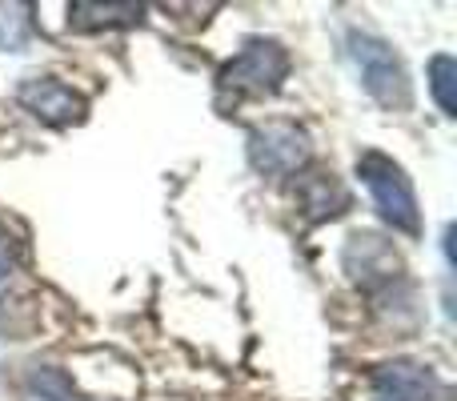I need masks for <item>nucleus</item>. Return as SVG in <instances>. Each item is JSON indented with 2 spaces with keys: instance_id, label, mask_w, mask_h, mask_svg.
I'll use <instances>...</instances> for the list:
<instances>
[{
  "instance_id": "obj_8",
  "label": "nucleus",
  "mask_w": 457,
  "mask_h": 401,
  "mask_svg": "<svg viewBox=\"0 0 457 401\" xmlns=\"http://www.w3.org/2000/svg\"><path fill=\"white\" fill-rule=\"evenodd\" d=\"M345 205H349V193L341 189V181L333 173H313L301 181V209L309 213V221L337 217Z\"/></svg>"
},
{
  "instance_id": "obj_5",
  "label": "nucleus",
  "mask_w": 457,
  "mask_h": 401,
  "mask_svg": "<svg viewBox=\"0 0 457 401\" xmlns=\"http://www.w3.org/2000/svg\"><path fill=\"white\" fill-rule=\"evenodd\" d=\"M341 261H345V273L353 277L361 289H378V285L394 281V277L402 273L397 249L389 241H381L378 233H353L345 253H341Z\"/></svg>"
},
{
  "instance_id": "obj_10",
  "label": "nucleus",
  "mask_w": 457,
  "mask_h": 401,
  "mask_svg": "<svg viewBox=\"0 0 457 401\" xmlns=\"http://www.w3.org/2000/svg\"><path fill=\"white\" fill-rule=\"evenodd\" d=\"M453 80H457V64L453 56H434L429 61V88H434V101L442 104L445 117H457V104H453Z\"/></svg>"
},
{
  "instance_id": "obj_2",
  "label": "nucleus",
  "mask_w": 457,
  "mask_h": 401,
  "mask_svg": "<svg viewBox=\"0 0 457 401\" xmlns=\"http://www.w3.org/2000/svg\"><path fill=\"white\" fill-rule=\"evenodd\" d=\"M349 45H353V61H357V69H361L365 93L378 104H386V109H410V101H413L410 80H405V69L394 56V48L373 37H361V32H353Z\"/></svg>"
},
{
  "instance_id": "obj_13",
  "label": "nucleus",
  "mask_w": 457,
  "mask_h": 401,
  "mask_svg": "<svg viewBox=\"0 0 457 401\" xmlns=\"http://www.w3.org/2000/svg\"><path fill=\"white\" fill-rule=\"evenodd\" d=\"M12 265H16V241H12V233L0 225V277L12 273Z\"/></svg>"
},
{
  "instance_id": "obj_9",
  "label": "nucleus",
  "mask_w": 457,
  "mask_h": 401,
  "mask_svg": "<svg viewBox=\"0 0 457 401\" xmlns=\"http://www.w3.org/2000/svg\"><path fill=\"white\" fill-rule=\"evenodd\" d=\"M141 4H72V24L77 29H104V24H129L141 21Z\"/></svg>"
},
{
  "instance_id": "obj_7",
  "label": "nucleus",
  "mask_w": 457,
  "mask_h": 401,
  "mask_svg": "<svg viewBox=\"0 0 457 401\" xmlns=\"http://www.w3.org/2000/svg\"><path fill=\"white\" fill-rule=\"evenodd\" d=\"M373 381H378V389L389 401H437V378L410 362L381 365V370L373 373Z\"/></svg>"
},
{
  "instance_id": "obj_12",
  "label": "nucleus",
  "mask_w": 457,
  "mask_h": 401,
  "mask_svg": "<svg viewBox=\"0 0 457 401\" xmlns=\"http://www.w3.org/2000/svg\"><path fill=\"white\" fill-rule=\"evenodd\" d=\"M29 386L37 389V394L53 397V401H69V394H72V389H69V381H64L56 370H40V373H32V378H29Z\"/></svg>"
},
{
  "instance_id": "obj_4",
  "label": "nucleus",
  "mask_w": 457,
  "mask_h": 401,
  "mask_svg": "<svg viewBox=\"0 0 457 401\" xmlns=\"http://www.w3.org/2000/svg\"><path fill=\"white\" fill-rule=\"evenodd\" d=\"M249 161L265 177H289L309 161V133L289 121H269L249 133Z\"/></svg>"
},
{
  "instance_id": "obj_1",
  "label": "nucleus",
  "mask_w": 457,
  "mask_h": 401,
  "mask_svg": "<svg viewBox=\"0 0 457 401\" xmlns=\"http://www.w3.org/2000/svg\"><path fill=\"white\" fill-rule=\"evenodd\" d=\"M357 177H361L365 189L373 193V205H378V213L389 225L410 237L421 233L418 197H413V185H410V177L402 173V165H394V161L381 157V153H365V157L357 161Z\"/></svg>"
},
{
  "instance_id": "obj_6",
  "label": "nucleus",
  "mask_w": 457,
  "mask_h": 401,
  "mask_svg": "<svg viewBox=\"0 0 457 401\" xmlns=\"http://www.w3.org/2000/svg\"><path fill=\"white\" fill-rule=\"evenodd\" d=\"M21 104L32 113L37 121H45V125H77V121H85V96L72 93L69 85H61V80L53 77H29L21 85Z\"/></svg>"
},
{
  "instance_id": "obj_11",
  "label": "nucleus",
  "mask_w": 457,
  "mask_h": 401,
  "mask_svg": "<svg viewBox=\"0 0 457 401\" xmlns=\"http://www.w3.org/2000/svg\"><path fill=\"white\" fill-rule=\"evenodd\" d=\"M29 40V4H0V48L21 53Z\"/></svg>"
},
{
  "instance_id": "obj_3",
  "label": "nucleus",
  "mask_w": 457,
  "mask_h": 401,
  "mask_svg": "<svg viewBox=\"0 0 457 401\" xmlns=\"http://www.w3.org/2000/svg\"><path fill=\"white\" fill-rule=\"evenodd\" d=\"M285 72H289V53L277 40H249L221 69V88L265 96L281 88Z\"/></svg>"
}]
</instances>
